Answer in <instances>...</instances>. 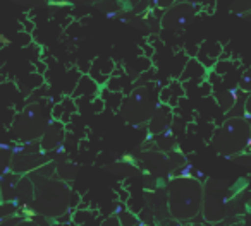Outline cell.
<instances>
[{"instance_id": "6da1fadb", "label": "cell", "mask_w": 251, "mask_h": 226, "mask_svg": "<svg viewBox=\"0 0 251 226\" xmlns=\"http://www.w3.org/2000/svg\"><path fill=\"white\" fill-rule=\"evenodd\" d=\"M28 177L35 184V199L29 205L33 212L49 219H59L69 211L73 192L66 182L36 173H29Z\"/></svg>"}, {"instance_id": "7a4b0ae2", "label": "cell", "mask_w": 251, "mask_h": 226, "mask_svg": "<svg viewBox=\"0 0 251 226\" xmlns=\"http://www.w3.org/2000/svg\"><path fill=\"white\" fill-rule=\"evenodd\" d=\"M169 214L176 221H191L201 212L203 184L193 177H176L167 185Z\"/></svg>"}, {"instance_id": "3957f363", "label": "cell", "mask_w": 251, "mask_h": 226, "mask_svg": "<svg viewBox=\"0 0 251 226\" xmlns=\"http://www.w3.org/2000/svg\"><path fill=\"white\" fill-rule=\"evenodd\" d=\"M212 147L226 158L244 154L251 147V122L244 117H229L212 136Z\"/></svg>"}, {"instance_id": "277c9868", "label": "cell", "mask_w": 251, "mask_h": 226, "mask_svg": "<svg viewBox=\"0 0 251 226\" xmlns=\"http://www.w3.org/2000/svg\"><path fill=\"white\" fill-rule=\"evenodd\" d=\"M157 106L158 96H155L153 86L151 84H145V86L134 87L127 98H122L119 113L124 119V122L138 127L141 123L150 122Z\"/></svg>"}, {"instance_id": "5b68a950", "label": "cell", "mask_w": 251, "mask_h": 226, "mask_svg": "<svg viewBox=\"0 0 251 226\" xmlns=\"http://www.w3.org/2000/svg\"><path fill=\"white\" fill-rule=\"evenodd\" d=\"M52 120L49 119V111L40 103H31L19 111L11 125V132L19 143H38L45 134L47 127Z\"/></svg>"}, {"instance_id": "8992f818", "label": "cell", "mask_w": 251, "mask_h": 226, "mask_svg": "<svg viewBox=\"0 0 251 226\" xmlns=\"http://www.w3.org/2000/svg\"><path fill=\"white\" fill-rule=\"evenodd\" d=\"M230 199L229 185L222 180H212L203 184V218L208 223H220L227 214V202Z\"/></svg>"}, {"instance_id": "52a82bcc", "label": "cell", "mask_w": 251, "mask_h": 226, "mask_svg": "<svg viewBox=\"0 0 251 226\" xmlns=\"http://www.w3.org/2000/svg\"><path fill=\"white\" fill-rule=\"evenodd\" d=\"M50 163L47 153H43L40 143H28L23 144L21 147L14 149L12 154V161H11V170L16 175H29L33 171H36L38 168H42L43 164Z\"/></svg>"}, {"instance_id": "ba28073f", "label": "cell", "mask_w": 251, "mask_h": 226, "mask_svg": "<svg viewBox=\"0 0 251 226\" xmlns=\"http://www.w3.org/2000/svg\"><path fill=\"white\" fill-rule=\"evenodd\" d=\"M196 16V5L189 4V2H179L174 4L164 12L162 16V28L172 33H179L184 28H188L189 22L195 19Z\"/></svg>"}, {"instance_id": "9c48e42d", "label": "cell", "mask_w": 251, "mask_h": 226, "mask_svg": "<svg viewBox=\"0 0 251 226\" xmlns=\"http://www.w3.org/2000/svg\"><path fill=\"white\" fill-rule=\"evenodd\" d=\"M64 136H66V130H64V123L52 120L47 127L45 134L42 136V139L38 141L40 147H42L43 153H50V151H55L57 147L62 144Z\"/></svg>"}, {"instance_id": "30bf717a", "label": "cell", "mask_w": 251, "mask_h": 226, "mask_svg": "<svg viewBox=\"0 0 251 226\" xmlns=\"http://www.w3.org/2000/svg\"><path fill=\"white\" fill-rule=\"evenodd\" d=\"M172 122V113H171V106H165V104H158L155 113L151 115L150 122H148V129L153 136L158 134L167 132L169 125Z\"/></svg>"}, {"instance_id": "8fae6325", "label": "cell", "mask_w": 251, "mask_h": 226, "mask_svg": "<svg viewBox=\"0 0 251 226\" xmlns=\"http://www.w3.org/2000/svg\"><path fill=\"white\" fill-rule=\"evenodd\" d=\"M220 53H222V45L217 41H203L196 53V60L201 63L203 67H212L219 62Z\"/></svg>"}, {"instance_id": "7c38bea8", "label": "cell", "mask_w": 251, "mask_h": 226, "mask_svg": "<svg viewBox=\"0 0 251 226\" xmlns=\"http://www.w3.org/2000/svg\"><path fill=\"white\" fill-rule=\"evenodd\" d=\"M115 70V65L110 59H105V57H98L93 60L90 69V77L95 81L97 84H105L108 79L112 77Z\"/></svg>"}, {"instance_id": "4fadbf2b", "label": "cell", "mask_w": 251, "mask_h": 226, "mask_svg": "<svg viewBox=\"0 0 251 226\" xmlns=\"http://www.w3.org/2000/svg\"><path fill=\"white\" fill-rule=\"evenodd\" d=\"M33 199H35V184H33V180L28 175H25L18 182L14 202L21 205V207H29L33 204Z\"/></svg>"}, {"instance_id": "5bb4252c", "label": "cell", "mask_w": 251, "mask_h": 226, "mask_svg": "<svg viewBox=\"0 0 251 226\" xmlns=\"http://www.w3.org/2000/svg\"><path fill=\"white\" fill-rule=\"evenodd\" d=\"M21 175H16L12 171H7L4 177H0V199L2 202H14L16 197V187Z\"/></svg>"}, {"instance_id": "9a60e30c", "label": "cell", "mask_w": 251, "mask_h": 226, "mask_svg": "<svg viewBox=\"0 0 251 226\" xmlns=\"http://www.w3.org/2000/svg\"><path fill=\"white\" fill-rule=\"evenodd\" d=\"M205 74H206V69L201 65V63L198 62L196 59H191L188 62V65H186V70L182 72V76H181V81L179 82H184V81H189V79H198V81H201L203 77H205Z\"/></svg>"}, {"instance_id": "2e32d148", "label": "cell", "mask_w": 251, "mask_h": 226, "mask_svg": "<svg viewBox=\"0 0 251 226\" xmlns=\"http://www.w3.org/2000/svg\"><path fill=\"white\" fill-rule=\"evenodd\" d=\"M98 93V84L95 82L93 79H91L90 76H84L83 79L79 81V84H77V89L73 93V98L74 96H86V94H97Z\"/></svg>"}, {"instance_id": "e0dca14e", "label": "cell", "mask_w": 251, "mask_h": 226, "mask_svg": "<svg viewBox=\"0 0 251 226\" xmlns=\"http://www.w3.org/2000/svg\"><path fill=\"white\" fill-rule=\"evenodd\" d=\"M12 154H14V149L7 146H0V177H4L11 170Z\"/></svg>"}, {"instance_id": "ac0fdd59", "label": "cell", "mask_w": 251, "mask_h": 226, "mask_svg": "<svg viewBox=\"0 0 251 226\" xmlns=\"http://www.w3.org/2000/svg\"><path fill=\"white\" fill-rule=\"evenodd\" d=\"M237 91L244 94L251 93V67H248L243 72V76L239 77V81H237Z\"/></svg>"}, {"instance_id": "d6986e66", "label": "cell", "mask_w": 251, "mask_h": 226, "mask_svg": "<svg viewBox=\"0 0 251 226\" xmlns=\"http://www.w3.org/2000/svg\"><path fill=\"white\" fill-rule=\"evenodd\" d=\"M119 221H121V226H138L140 225V219L129 211H122V214H117Z\"/></svg>"}, {"instance_id": "ffe728a7", "label": "cell", "mask_w": 251, "mask_h": 226, "mask_svg": "<svg viewBox=\"0 0 251 226\" xmlns=\"http://www.w3.org/2000/svg\"><path fill=\"white\" fill-rule=\"evenodd\" d=\"M100 226H121V221H119L117 214H110L108 218H105L103 221H101Z\"/></svg>"}, {"instance_id": "44dd1931", "label": "cell", "mask_w": 251, "mask_h": 226, "mask_svg": "<svg viewBox=\"0 0 251 226\" xmlns=\"http://www.w3.org/2000/svg\"><path fill=\"white\" fill-rule=\"evenodd\" d=\"M251 119V93L244 98V119Z\"/></svg>"}, {"instance_id": "7402d4cb", "label": "cell", "mask_w": 251, "mask_h": 226, "mask_svg": "<svg viewBox=\"0 0 251 226\" xmlns=\"http://www.w3.org/2000/svg\"><path fill=\"white\" fill-rule=\"evenodd\" d=\"M14 226H40L36 221H33V219H21V221H18Z\"/></svg>"}, {"instance_id": "603a6c76", "label": "cell", "mask_w": 251, "mask_h": 226, "mask_svg": "<svg viewBox=\"0 0 251 226\" xmlns=\"http://www.w3.org/2000/svg\"><path fill=\"white\" fill-rule=\"evenodd\" d=\"M50 226H69V225H66V223H60V221H57V223H53V225H50Z\"/></svg>"}, {"instance_id": "cb8c5ba5", "label": "cell", "mask_w": 251, "mask_h": 226, "mask_svg": "<svg viewBox=\"0 0 251 226\" xmlns=\"http://www.w3.org/2000/svg\"><path fill=\"white\" fill-rule=\"evenodd\" d=\"M188 226H205L203 223H191V225H188Z\"/></svg>"}, {"instance_id": "d4e9b609", "label": "cell", "mask_w": 251, "mask_h": 226, "mask_svg": "<svg viewBox=\"0 0 251 226\" xmlns=\"http://www.w3.org/2000/svg\"><path fill=\"white\" fill-rule=\"evenodd\" d=\"M0 202H2V199H0Z\"/></svg>"}]
</instances>
